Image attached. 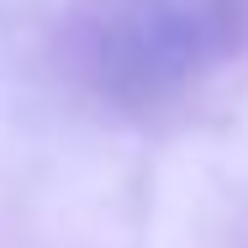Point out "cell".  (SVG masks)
Listing matches in <instances>:
<instances>
[{
	"label": "cell",
	"mask_w": 248,
	"mask_h": 248,
	"mask_svg": "<svg viewBox=\"0 0 248 248\" xmlns=\"http://www.w3.org/2000/svg\"><path fill=\"white\" fill-rule=\"evenodd\" d=\"M248 37V0H79L63 27L69 74L111 106H158L227 63Z\"/></svg>",
	"instance_id": "1"
}]
</instances>
